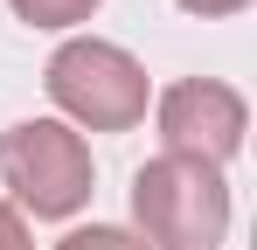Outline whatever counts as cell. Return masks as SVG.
<instances>
[{
  "label": "cell",
  "instance_id": "52a82bcc",
  "mask_svg": "<svg viewBox=\"0 0 257 250\" xmlns=\"http://www.w3.org/2000/svg\"><path fill=\"white\" fill-rule=\"evenodd\" d=\"M0 250H35V243H28V222H21L14 202H0Z\"/></svg>",
  "mask_w": 257,
  "mask_h": 250
},
{
  "label": "cell",
  "instance_id": "277c9868",
  "mask_svg": "<svg viewBox=\"0 0 257 250\" xmlns=\"http://www.w3.org/2000/svg\"><path fill=\"white\" fill-rule=\"evenodd\" d=\"M243 132H250V104H243L229 83L181 77V83L160 90V139H167V153H181V160L222 167L243 146Z\"/></svg>",
  "mask_w": 257,
  "mask_h": 250
},
{
  "label": "cell",
  "instance_id": "ba28073f",
  "mask_svg": "<svg viewBox=\"0 0 257 250\" xmlns=\"http://www.w3.org/2000/svg\"><path fill=\"white\" fill-rule=\"evenodd\" d=\"M174 7H188V14H202V21H222V14H243L250 0H174Z\"/></svg>",
  "mask_w": 257,
  "mask_h": 250
},
{
  "label": "cell",
  "instance_id": "8992f818",
  "mask_svg": "<svg viewBox=\"0 0 257 250\" xmlns=\"http://www.w3.org/2000/svg\"><path fill=\"white\" fill-rule=\"evenodd\" d=\"M56 250H146L132 229H118V222H90V229H70Z\"/></svg>",
  "mask_w": 257,
  "mask_h": 250
},
{
  "label": "cell",
  "instance_id": "3957f363",
  "mask_svg": "<svg viewBox=\"0 0 257 250\" xmlns=\"http://www.w3.org/2000/svg\"><path fill=\"white\" fill-rule=\"evenodd\" d=\"M49 97L56 111L84 132H132L146 118V70L132 63L118 42H97V35H77L49 56Z\"/></svg>",
  "mask_w": 257,
  "mask_h": 250
},
{
  "label": "cell",
  "instance_id": "5b68a950",
  "mask_svg": "<svg viewBox=\"0 0 257 250\" xmlns=\"http://www.w3.org/2000/svg\"><path fill=\"white\" fill-rule=\"evenodd\" d=\"M28 28H77V21H90L104 0H7Z\"/></svg>",
  "mask_w": 257,
  "mask_h": 250
},
{
  "label": "cell",
  "instance_id": "7a4b0ae2",
  "mask_svg": "<svg viewBox=\"0 0 257 250\" xmlns=\"http://www.w3.org/2000/svg\"><path fill=\"white\" fill-rule=\"evenodd\" d=\"M0 181L21 215L63 222L90 202V146L63 118H21L0 132Z\"/></svg>",
  "mask_w": 257,
  "mask_h": 250
},
{
  "label": "cell",
  "instance_id": "6da1fadb",
  "mask_svg": "<svg viewBox=\"0 0 257 250\" xmlns=\"http://www.w3.org/2000/svg\"><path fill=\"white\" fill-rule=\"evenodd\" d=\"M132 222L146 250H215L229 229V181L209 160L160 153L132 174Z\"/></svg>",
  "mask_w": 257,
  "mask_h": 250
}]
</instances>
